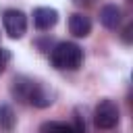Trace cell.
<instances>
[{"instance_id": "5", "label": "cell", "mask_w": 133, "mask_h": 133, "mask_svg": "<svg viewBox=\"0 0 133 133\" xmlns=\"http://www.w3.org/2000/svg\"><path fill=\"white\" fill-rule=\"evenodd\" d=\"M58 23V10L50 6H37L33 8V27L37 31H50Z\"/></svg>"}, {"instance_id": "9", "label": "cell", "mask_w": 133, "mask_h": 133, "mask_svg": "<svg viewBox=\"0 0 133 133\" xmlns=\"http://www.w3.org/2000/svg\"><path fill=\"white\" fill-rule=\"evenodd\" d=\"M39 131H42V133H75L73 125H69V123H60V121H48V123L42 125Z\"/></svg>"}, {"instance_id": "6", "label": "cell", "mask_w": 133, "mask_h": 133, "mask_svg": "<svg viewBox=\"0 0 133 133\" xmlns=\"http://www.w3.org/2000/svg\"><path fill=\"white\" fill-rule=\"evenodd\" d=\"M69 31L75 37H87L91 33V19L83 12H73L69 17Z\"/></svg>"}, {"instance_id": "2", "label": "cell", "mask_w": 133, "mask_h": 133, "mask_svg": "<svg viewBox=\"0 0 133 133\" xmlns=\"http://www.w3.org/2000/svg\"><path fill=\"white\" fill-rule=\"evenodd\" d=\"M50 62L58 71H77L83 64V48L75 42H58L50 50Z\"/></svg>"}, {"instance_id": "8", "label": "cell", "mask_w": 133, "mask_h": 133, "mask_svg": "<svg viewBox=\"0 0 133 133\" xmlns=\"http://www.w3.org/2000/svg\"><path fill=\"white\" fill-rule=\"evenodd\" d=\"M17 125V114L10 104H0V131L2 133H12Z\"/></svg>"}, {"instance_id": "10", "label": "cell", "mask_w": 133, "mask_h": 133, "mask_svg": "<svg viewBox=\"0 0 133 133\" xmlns=\"http://www.w3.org/2000/svg\"><path fill=\"white\" fill-rule=\"evenodd\" d=\"M10 58H12L10 50H8V48H2V46H0V75H2L4 71H6V66H8Z\"/></svg>"}, {"instance_id": "4", "label": "cell", "mask_w": 133, "mask_h": 133, "mask_svg": "<svg viewBox=\"0 0 133 133\" xmlns=\"http://www.w3.org/2000/svg\"><path fill=\"white\" fill-rule=\"evenodd\" d=\"M2 25L10 39H21L27 31V17L19 8H6L2 12Z\"/></svg>"}, {"instance_id": "11", "label": "cell", "mask_w": 133, "mask_h": 133, "mask_svg": "<svg viewBox=\"0 0 133 133\" xmlns=\"http://www.w3.org/2000/svg\"><path fill=\"white\" fill-rule=\"evenodd\" d=\"M73 129L75 133H85V121L79 114V110H75V118H73Z\"/></svg>"}, {"instance_id": "12", "label": "cell", "mask_w": 133, "mask_h": 133, "mask_svg": "<svg viewBox=\"0 0 133 133\" xmlns=\"http://www.w3.org/2000/svg\"><path fill=\"white\" fill-rule=\"evenodd\" d=\"M77 8H89V6H96L100 0H71Z\"/></svg>"}, {"instance_id": "3", "label": "cell", "mask_w": 133, "mask_h": 133, "mask_svg": "<svg viewBox=\"0 0 133 133\" xmlns=\"http://www.w3.org/2000/svg\"><path fill=\"white\" fill-rule=\"evenodd\" d=\"M118 121H121V110L116 102L110 98H102L94 108V125L102 131H110L118 125Z\"/></svg>"}, {"instance_id": "7", "label": "cell", "mask_w": 133, "mask_h": 133, "mask_svg": "<svg viewBox=\"0 0 133 133\" xmlns=\"http://www.w3.org/2000/svg\"><path fill=\"white\" fill-rule=\"evenodd\" d=\"M121 17H123V12L116 4H104L100 8V23L110 31H114L121 25Z\"/></svg>"}, {"instance_id": "1", "label": "cell", "mask_w": 133, "mask_h": 133, "mask_svg": "<svg viewBox=\"0 0 133 133\" xmlns=\"http://www.w3.org/2000/svg\"><path fill=\"white\" fill-rule=\"evenodd\" d=\"M10 96L19 104H27V106H35V108H48L54 104V89L50 85H46L44 81L27 77V75H19L12 79Z\"/></svg>"}]
</instances>
